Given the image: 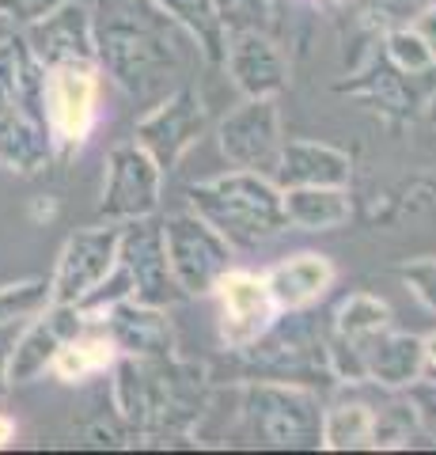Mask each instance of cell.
I'll use <instances>...</instances> for the list:
<instances>
[{"mask_svg":"<svg viewBox=\"0 0 436 455\" xmlns=\"http://www.w3.org/2000/svg\"><path fill=\"white\" fill-rule=\"evenodd\" d=\"M23 46L31 50V57L42 68H58V65H99L95 61V23L91 8L83 0H65L35 23H27Z\"/></svg>","mask_w":436,"mask_h":455,"instance_id":"10","label":"cell"},{"mask_svg":"<svg viewBox=\"0 0 436 455\" xmlns=\"http://www.w3.org/2000/svg\"><path fill=\"white\" fill-rule=\"evenodd\" d=\"M12 379H8V346H0V398L8 395Z\"/></svg>","mask_w":436,"mask_h":455,"instance_id":"31","label":"cell"},{"mask_svg":"<svg viewBox=\"0 0 436 455\" xmlns=\"http://www.w3.org/2000/svg\"><path fill=\"white\" fill-rule=\"evenodd\" d=\"M46 125L53 152H76L88 140L99 114V65H58L46 68Z\"/></svg>","mask_w":436,"mask_h":455,"instance_id":"5","label":"cell"},{"mask_svg":"<svg viewBox=\"0 0 436 455\" xmlns=\"http://www.w3.org/2000/svg\"><path fill=\"white\" fill-rule=\"evenodd\" d=\"M95 23V61L137 99L163 92L182 76L190 50H198L182 27L156 0H99L91 8Z\"/></svg>","mask_w":436,"mask_h":455,"instance_id":"1","label":"cell"},{"mask_svg":"<svg viewBox=\"0 0 436 455\" xmlns=\"http://www.w3.org/2000/svg\"><path fill=\"white\" fill-rule=\"evenodd\" d=\"M243 418L255 444L266 448H319L322 406L312 391L292 383H250L243 395Z\"/></svg>","mask_w":436,"mask_h":455,"instance_id":"3","label":"cell"},{"mask_svg":"<svg viewBox=\"0 0 436 455\" xmlns=\"http://www.w3.org/2000/svg\"><path fill=\"white\" fill-rule=\"evenodd\" d=\"M330 281H334V266L322 254H297V259L281 262L266 274V289H270L277 307L300 311L312 300H319L330 289Z\"/></svg>","mask_w":436,"mask_h":455,"instance_id":"18","label":"cell"},{"mask_svg":"<svg viewBox=\"0 0 436 455\" xmlns=\"http://www.w3.org/2000/svg\"><path fill=\"white\" fill-rule=\"evenodd\" d=\"M20 118L16 95V65H12V38L0 42V137H4Z\"/></svg>","mask_w":436,"mask_h":455,"instance_id":"27","label":"cell"},{"mask_svg":"<svg viewBox=\"0 0 436 455\" xmlns=\"http://www.w3.org/2000/svg\"><path fill=\"white\" fill-rule=\"evenodd\" d=\"M190 205L205 217L217 232L228 239V247H262L285 228V202L273 179L255 171H228L220 179H209L190 187Z\"/></svg>","mask_w":436,"mask_h":455,"instance_id":"2","label":"cell"},{"mask_svg":"<svg viewBox=\"0 0 436 455\" xmlns=\"http://www.w3.org/2000/svg\"><path fill=\"white\" fill-rule=\"evenodd\" d=\"M220 61L228 68L232 84L247 99L250 95H277L289 80V65H285V57H281L277 42L270 38V31H255V27L224 35Z\"/></svg>","mask_w":436,"mask_h":455,"instance_id":"13","label":"cell"},{"mask_svg":"<svg viewBox=\"0 0 436 455\" xmlns=\"http://www.w3.org/2000/svg\"><path fill=\"white\" fill-rule=\"evenodd\" d=\"M160 179H163L160 164L152 160L137 140L118 145L107 156L99 220L125 224V220H137V217H152V212L160 209Z\"/></svg>","mask_w":436,"mask_h":455,"instance_id":"8","label":"cell"},{"mask_svg":"<svg viewBox=\"0 0 436 455\" xmlns=\"http://www.w3.org/2000/svg\"><path fill=\"white\" fill-rule=\"evenodd\" d=\"M357 376H369L384 387H402L421 376V341L410 334H395L391 326L376 331L357 346Z\"/></svg>","mask_w":436,"mask_h":455,"instance_id":"17","label":"cell"},{"mask_svg":"<svg viewBox=\"0 0 436 455\" xmlns=\"http://www.w3.org/2000/svg\"><path fill=\"white\" fill-rule=\"evenodd\" d=\"M58 4H65V0H0V12H4L8 23L16 27V31H23L27 23L50 16Z\"/></svg>","mask_w":436,"mask_h":455,"instance_id":"28","label":"cell"},{"mask_svg":"<svg viewBox=\"0 0 436 455\" xmlns=\"http://www.w3.org/2000/svg\"><path fill=\"white\" fill-rule=\"evenodd\" d=\"M103 331L110 334L122 357L163 361L171 353V326H167L163 307L122 300L103 315Z\"/></svg>","mask_w":436,"mask_h":455,"instance_id":"15","label":"cell"},{"mask_svg":"<svg viewBox=\"0 0 436 455\" xmlns=\"http://www.w3.org/2000/svg\"><path fill=\"white\" fill-rule=\"evenodd\" d=\"M118 259V228L99 224V228H76L65 239V251L58 259V274L50 277V300L58 304H80L95 284H99L110 266Z\"/></svg>","mask_w":436,"mask_h":455,"instance_id":"11","label":"cell"},{"mask_svg":"<svg viewBox=\"0 0 436 455\" xmlns=\"http://www.w3.org/2000/svg\"><path fill=\"white\" fill-rule=\"evenodd\" d=\"M391 319V311L376 300V296L369 292H357V296H349V300L337 307V323H334V346L337 349H353L364 338H372L376 331H384ZM353 376H357V357H353Z\"/></svg>","mask_w":436,"mask_h":455,"instance_id":"24","label":"cell"},{"mask_svg":"<svg viewBox=\"0 0 436 455\" xmlns=\"http://www.w3.org/2000/svg\"><path fill=\"white\" fill-rule=\"evenodd\" d=\"M224 35L228 31H243V27H255V31H270L273 27V0H213Z\"/></svg>","mask_w":436,"mask_h":455,"instance_id":"26","label":"cell"},{"mask_svg":"<svg viewBox=\"0 0 436 455\" xmlns=\"http://www.w3.org/2000/svg\"><path fill=\"white\" fill-rule=\"evenodd\" d=\"M12 440H16V421H12L8 414H0V448H8Z\"/></svg>","mask_w":436,"mask_h":455,"instance_id":"30","label":"cell"},{"mask_svg":"<svg viewBox=\"0 0 436 455\" xmlns=\"http://www.w3.org/2000/svg\"><path fill=\"white\" fill-rule=\"evenodd\" d=\"M118 269L130 281V292L137 304H152V307H167L178 296V284L167 266V251H163V228L152 217H137L125 220L118 228Z\"/></svg>","mask_w":436,"mask_h":455,"instance_id":"6","label":"cell"},{"mask_svg":"<svg viewBox=\"0 0 436 455\" xmlns=\"http://www.w3.org/2000/svg\"><path fill=\"white\" fill-rule=\"evenodd\" d=\"M115 357H118V349H115V341H110V334L103 331V323L99 326L83 323V331L73 334L58 349V357H53L50 372L58 376L61 383H80V379H88V376L107 372V368L115 364Z\"/></svg>","mask_w":436,"mask_h":455,"instance_id":"20","label":"cell"},{"mask_svg":"<svg viewBox=\"0 0 436 455\" xmlns=\"http://www.w3.org/2000/svg\"><path fill=\"white\" fill-rule=\"evenodd\" d=\"M163 228V251H167V266L178 284V292L202 296L213 292L217 281L232 269V247L213 224L198 212H171Z\"/></svg>","mask_w":436,"mask_h":455,"instance_id":"4","label":"cell"},{"mask_svg":"<svg viewBox=\"0 0 436 455\" xmlns=\"http://www.w3.org/2000/svg\"><path fill=\"white\" fill-rule=\"evenodd\" d=\"M202 133H205V103L190 84H182L137 122L133 140L160 164V171H171Z\"/></svg>","mask_w":436,"mask_h":455,"instance_id":"9","label":"cell"},{"mask_svg":"<svg viewBox=\"0 0 436 455\" xmlns=\"http://www.w3.org/2000/svg\"><path fill=\"white\" fill-rule=\"evenodd\" d=\"M12 35H16V27H12V23H8V16H4V12H0V42L12 38Z\"/></svg>","mask_w":436,"mask_h":455,"instance_id":"33","label":"cell"},{"mask_svg":"<svg viewBox=\"0 0 436 455\" xmlns=\"http://www.w3.org/2000/svg\"><path fill=\"white\" fill-rule=\"evenodd\" d=\"M421 364H432L436 368V334L421 341Z\"/></svg>","mask_w":436,"mask_h":455,"instance_id":"32","label":"cell"},{"mask_svg":"<svg viewBox=\"0 0 436 455\" xmlns=\"http://www.w3.org/2000/svg\"><path fill=\"white\" fill-rule=\"evenodd\" d=\"M322 444L327 448H379V406L345 403L322 414Z\"/></svg>","mask_w":436,"mask_h":455,"instance_id":"22","label":"cell"},{"mask_svg":"<svg viewBox=\"0 0 436 455\" xmlns=\"http://www.w3.org/2000/svg\"><path fill=\"white\" fill-rule=\"evenodd\" d=\"M83 323L88 319L76 311V304H58V300H50L38 315H31L27 331L8 346V379H12V387H16V383H35L38 376H46L53 357H58V349L73 334L83 331Z\"/></svg>","mask_w":436,"mask_h":455,"instance_id":"12","label":"cell"},{"mask_svg":"<svg viewBox=\"0 0 436 455\" xmlns=\"http://www.w3.org/2000/svg\"><path fill=\"white\" fill-rule=\"evenodd\" d=\"M281 145L285 137H281L273 95H250L220 122V152L239 171H255V175L270 179L281 160Z\"/></svg>","mask_w":436,"mask_h":455,"instance_id":"7","label":"cell"},{"mask_svg":"<svg viewBox=\"0 0 436 455\" xmlns=\"http://www.w3.org/2000/svg\"><path fill=\"white\" fill-rule=\"evenodd\" d=\"M156 4L194 42H198V50L209 57V61H220V53H224V27H220V16H217L213 0H156Z\"/></svg>","mask_w":436,"mask_h":455,"instance_id":"23","label":"cell"},{"mask_svg":"<svg viewBox=\"0 0 436 455\" xmlns=\"http://www.w3.org/2000/svg\"><path fill=\"white\" fill-rule=\"evenodd\" d=\"M220 289V326H224V341L232 346H250L273 319V296L266 289V277H250V274H224L217 281Z\"/></svg>","mask_w":436,"mask_h":455,"instance_id":"14","label":"cell"},{"mask_svg":"<svg viewBox=\"0 0 436 455\" xmlns=\"http://www.w3.org/2000/svg\"><path fill=\"white\" fill-rule=\"evenodd\" d=\"M285 202V224L307 228V232H327L353 217L345 187H289L281 190Z\"/></svg>","mask_w":436,"mask_h":455,"instance_id":"19","label":"cell"},{"mask_svg":"<svg viewBox=\"0 0 436 455\" xmlns=\"http://www.w3.org/2000/svg\"><path fill=\"white\" fill-rule=\"evenodd\" d=\"M399 277L406 284H414L417 300L436 311V262H414V266H402Z\"/></svg>","mask_w":436,"mask_h":455,"instance_id":"29","label":"cell"},{"mask_svg":"<svg viewBox=\"0 0 436 455\" xmlns=\"http://www.w3.org/2000/svg\"><path fill=\"white\" fill-rule=\"evenodd\" d=\"M50 156H53L50 125L27 118V114H20L16 125L0 137V167L12 171V175H35V171L50 164Z\"/></svg>","mask_w":436,"mask_h":455,"instance_id":"21","label":"cell"},{"mask_svg":"<svg viewBox=\"0 0 436 455\" xmlns=\"http://www.w3.org/2000/svg\"><path fill=\"white\" fill-rule=\"evenodd\" d=\"M46 304H50V281L46 277L4 284V289H0V326H12V323H20V319H31Z\"/></svg>","mask_w":436,"mask_h":455,"instance_id":"25","label":"cell"},{"mask_svg":"<svg viewBox=\"0 0 436 455\" xmlns=\"http://www.w3.org/2000/svg\"><path fill=\"white\" fill-rule=\"evenodd\" d=\"M349 175H353V164H349L345 152L319 145V140H285L270 179L281 190H289V187H349Z\"/></svg>","mask_w":436,"mask_h":455,"instance_id":"16","label":"cell"}]
</instances>
